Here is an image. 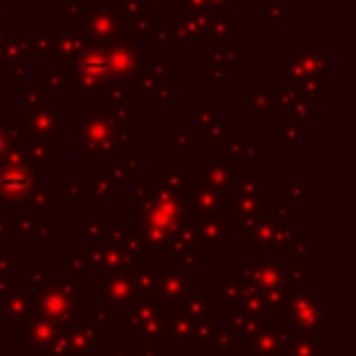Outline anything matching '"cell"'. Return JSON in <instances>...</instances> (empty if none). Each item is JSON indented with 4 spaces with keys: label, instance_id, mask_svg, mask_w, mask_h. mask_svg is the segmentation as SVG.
I'll return each mask as SVG.
<instances>
[{
    "label": "cell",
    "instance_id": "cell-2",
    "mask_svg": "<svg viewBox=\"0 0 356 356\" xmlns=\"http://www.w3.org/2000/svg\"><path fill=\"white\" fill-rule=\"evenodd\" d=\"M37 300H32L30 291L22 288L20 291V298L15 302V291L13 293H0V325L3 327H10V325H17V322L27 320L30 315L32 305Z\"/></svg>",
    "mask_w": 356,
    "mask_h": 356
},
{
    "label": "cell",
    "instance_id": "cell-1",
    "mask_svg": "<svg viewBox=\"0 0 356 356\" xmlns=\"http://www.w3.org/2000/svg\"><path fill=\"white\" fill-rule=\"evenodd\" d=\"M76 283H81V278H51V283L40 293V312L42 317H54V320H69L74 317L71 312H79L81 307V286L76 288Z\"/></svg>",
    "mask_w": 356,
    "mask_h": 356
},
{
    "label": "cell",
    "instance_id": "cell-3",
    "mask_svg": "<svg viewBox=\"0 0 356 356\" xmlns=\"http://www.w3.org/2000/svg\"><path fill=\"white\" fill-rule=\"evenodd\" d=\"M132 298V283L124 273H118V286H115V273L110 278H100V302L103 305L120 307Z\"/></svg>",
    "mask_w": 356,
    "mask_h": 356
},
{
    "label": "cell",
    "instance_id": "cell-4",
    "mask_svg": "<svg viewBox=\"0 0 356 356\" xmlns=\"http://www.w3.org/2000/svg\"><path fill=\"white\" fill-rule=\"evenodd\" d=\"M88 27L93 32V37L110 40V37H118V32L122 30V20H120L118 10H113V8H95Z\"/></svg>",
    "mask_w": 356,
    "mask_h": 356
}]
</instances>
